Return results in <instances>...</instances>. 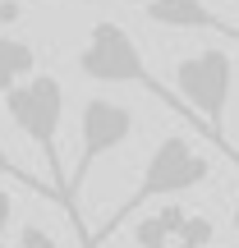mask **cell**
Wrapping results in <instances>:
<instances>
[{
    "instance_id": "ac0fdd59",
    "label": "cell",
    "mask_w": 239,
    "mask_h": 248,
    "mask_svg": "<svg viewBox=\"0 0 239 248\" xmlns=\"http://www.w3.org/2000/svg\"><path fill=\"white\" fill-rule=\"evenodd\" d=\"M235 5H239V0H235Z\"/></svg>"
},
{
    "instance_id": "277c9868",
    "label": "cell",
    "mask_w": 239,
    "mask_h": 248,
    "mask_svg": "<svg viewBox=\"0 0 239 248\" xmlns=\"http://www.w3.org/2000/svg\"><path fill=\"white\" fill-rule=\"evenodd\" d=\"M175 92H179V101L207 124V138L221 142L235 156L230 138H225V110H230V92H235V55L221 51V46H203V51L184 55V60L175 64Z\"/></svg>"
},
{
    "instance_id": "7c38bea8",
    "label": "cell",
    "mask_w": 239,
    "mask_h": 248,
    "mask_svg": "<svg viewBox=\"0 0 239 248\" xmlns=\"http://www.w3.org/2000/svg\"><path fill=\"white\" fill-rule=\"evenodd\" d=\"M9 221H14V193H9V188H0V248H5V230H9Z\"/></svg>"
},
{
    "instance_id": "6da1fadb",
    "label": "cell",
    "mask_w": 239,
    "mask_h": 248,
    "mask_svg": "<svg viewBox=\"0 0 239 248\" xmlns=\"http://www.w3.org/2000/svg\"><path fill=\"white\" fill-rule=\"evenodd\" d=\"M207 175H212V161H207L203 152H198L193 142L184 138V133H166V138L157 142V152L147 156V166H143V179H138V188H133V193L124 198V202L115 207V212L106 216V225H101V230L88 239V248H101V244H106V239L120 230L124 221H129L133 212H138V207L157 202V198L189 193V188L207 184Z\"/></svg>"
},
{
    "instance_id": "5bb4252c",
    "label": "cell",
    "mask_w": 239,
    "mask_h": 248,
    "mask_svg": "<svg viewBox=\"0 0 239 248\" xmlns=\"http://www.w3.org/2000/svg\"><path fill=\"white\" fill-rule=\"evenodd\" d=\"M55 5H69V0H55Z\"/></svg>"
},
{
    "instance_id": "5b68a950",
    "label": "cell",
    "mask_w": 239,
    "mask_h": 248,
    "mask_svg": "<svg viewBox=\"0 0 239 248\" xmlns=\"http://www.w3.org/2000/svg\"><path fill=\"white\" fill-rule=\"evenodd\" d=\"M133 138V110L124 106V101H111V97H88L83 101V120H79V161H74L69 170V202L74 193L83 188V179H88V170L97 166L106 152L124 147V142Z\"/></svg>"
},
{
    "instance_id": "30bf717a",
    "label": "cell",
    "mask_w": 239,
    "mask_h": 248,
    "mask_svg": "<svg viewBox=\"0 0 239 248\" xmlns=\"http://www.w3.org/2000/svg\"><path fill=\"white\" fill-rule=\"evenodd\" d=\"M216 239V225L207 221V216H193L189 212V221H184V230H179V239L175 244H189V248H207Z\"/></svg>"
},
{
    "instance_id": "3957f363",
    "label": "cell",
    "mask_w": 239,
    "mask_h": 248,
    "mask_svg": "<svg viewBox=\"0 0 239 248\" xmlns=\"http://www.w3.org/2000/svg\"><path fill=\"white\" fill-rule=\"evenodd\" d=\"M5 110H9V120L28 133V142L42 152V161L51 166V188L64 198V212L74 216V202H69V193H64V188H69V175H64V166H60V120H64L60 78H55V74H37V78L18 83L5 97Z\"/></svg>"
},
{
    "instance_id": "7a4b0ae2",
    "label": "cell",
    "mask_w": 239,
    "mask_h": 248,
    "mask_svg": "<svg viewBox=\"0 0 239 248\" xmlns=\"http://www.w3.org/2000/svg\"><path fill=\"white\" fill-rule=\"evenodd\" d=\"M79 74L92 78V83H129V88H143V92H152L157 101H166L175 115H184L198 133H207V124L198 120L184 101H175V92L147 69V60H143L138 42L129 37V28L111 23V18H101V23L88 32V46L79 51Z\"/></svg>"
},
{
    "instance_id": "2e32d148",
    "label": "cell",
    "mask_w": 239,
    "mask_h": 248,
    "mask_svg": "<svg viewBox=\"0 0 239 248\" xmlns=\"http://www.w3.org/2000/svg\"><path fill=\"white\" fill-rule=\"evenodd\" d=\"M166 248H175V244H166Z\"/></svg>"
},
{
    "instance_id": "9a60e30c",
    "label": "cell",
    "mask_w": 239,
    "mask_h": 248,
    "mask_svg": "<svg viewBox=\"0 0 239 248\" xmlns=\"http://www.w3.org/2000/svg\"><path fill=\"white\" fill-rule=\"evenodd\" d=\"M235 221H239V207H235Z\"/></svg>"
},
{
    "instance_id": "4fadbf2b",
    "label": "cell",
    "mask_w": 239,
    "mask_h": 248,
    "mask_svg": "<svg viewBox=\"0 0 239 248\" xmlns=\"http://www.w3.org/2000/svg\"><path fill=\"white\" fill-rule=\"evenodd\" d=\"M18 14H23V9H18L14 0H0V23H18Z\"/></svg>"
},
{
    "instance_id": "e0dca14e",
    "label": "cell",
    "mask_w": 239,
    "mask_h": 248,
    "mask_svg": "<svg viewBox=\"0 0 239 248\" xmlns=\"http://www.w3.org/2000/svg\"><path fill=\"white\" fill-rule=\"evenodd\" d=\"M230 248H239V244H230Z\"/></svg>"
},
{
    "instance_id": "ba28073f",
    "label": "cell",
    "mask_w": 239,
    "mask_h": 248,
    "mask_svg": "<svg viewBox=\"0 0 239 248\" xmlns=\"http://www.w3.org/2000/svg\"><path fill=\"white\" fill-rule=\"evenodd\" d=\"M184 221H189V212L170 202V207H161V212L143 216V221L133 225V244H138V248H166V244H175V239H179Z\"/></svg>"
},
{
    "instance_id": "52a82bcc",
    "label": "cell",
    "mask_w": 239,
    "mask_h": 248,
    "mask_svg": "<svg viewBox=\"0 0 239 248\" xmlns=\"http://www.w3.org/2000/svg\"><path fill=\"white\" fill-rule=\"evenodd\" d=\"M37 78V51L23 42V37H9L0 32V97L18 88V83Z\"/></svg>"
},
{
    "instance_id": "9c48e42d",
    "label": "cell",
    "mask_w": 239,
    "mask_h": 248,
    "mask_svg": "<svg viewBox=\"0 0 239 248\" xmlns=\"http://www.w3.org/2000/svg\"><path fill=\"white\" fill-rule=\"evenodd\" d=\"M0 179H14V184H23V188H32V193H37V198H51V202H60V207H64V198H60V193H55V188H51V184H37V179H32V175H28V170H23V166H18V161H14V156H9V152H5V142H0Z\"/></svg>"
},
{
    "instance_id": "8992f818",
    "label": "cell",
    "mask_w": 239,
    "mask_h": 248,
    "mask_svg": "<svg viewBox=\"0 0 239 248\" xmlns=\"http://www.w3.org/2000/svg\"><path fill=\"white\" fill-rule=\"evenodd\" d=\"M143 14H147L157 28H175V32L198 28V32H221V37H235L239 42V28H230L221 14H212L203 0H147Z\"/></svg>"
},
{
    "instance_id": "8fae6325",
    "label": "cell",
    "mask_w": 239,
    "mask_h": 248,
    "mask_svg": "<svg viewBox=\"0 0 239 248\" xmlns=\"http://www.w3.org/2000/svg\"><path fill=\"white\" fill-rule=\"evenodd\" d=\"M18 248H60V244H55L51 234L42 230V225H32V221H28L23 230H18Z\"/></svg>"
}]
</instances>
